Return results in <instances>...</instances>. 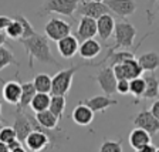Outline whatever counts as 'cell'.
I'll return each mask as SVG.
<instances>
[{"label":"cell","instance_id":"1","mask_svg":"<svg viewBox=\"0 0 159 152\" xmlns=\"http://www.w3.org/2000/svg\"><path fill=\"white\" fill-rule=\"evenodd\" d=\"M48 37L46 34H34L27 39H20L19 43L24 47L27 56H29V67L30 70H34V60L40 61L43 64H50V66L61 68V64L56 60V57L51 53L48 44Z\"/></svg>","mask_w":159,"mask_h":152},{"label":"cell","instance_id":"2","mask_svg":"<svg viewBox=\"0 0 159 152\" xmlns=\"http://www.w3.org/2000/svg\"><path fill=\"white\" fill-rule=\"evenodd\" d=\"M138 30L134 24H131L128 20H121V21H116L115 24V33H114V39H115V43L112 46H107L108 50H115L118 48H132L134 41H135V37Z\"/></svg>","mask_w":159,"mask_h":152},{"label":"cell","instance_id":"3","mask_svg":"<svg viewBox=\"0 0 159 152\" xmlns=\"http://www.w3.org/2000/svg\"><path fill=\"white\" fill-rule=\"evenodd\" d=\"M80 2L81 0H46L43 6L37 12V16L44 17L48 14L57 13L74 20V14L77 13V7H78Z\"/></svg>","mask_w":159,"mask_h":152},{"label":"cell","instance_id":"4","mask_svg":"<svg viewBox=\"0 0 159 152\" xmlns=\"http://www.w3.org/2000/svg\"><path fill=\"white\" fill-rule=\"evenodd\" d=\"M81 67H94V63H81V64H71V67L64 68L53 77V90L51 94H57V95H66L71 88L73 84L74 74L78 71Z\"/></svg>","mask_w":159,"mask_h":152},{"label":"cell","instance_id":"5","mask_svg":"<svg viewBox=\"0 0 159 152\" xmlns=\"http://www.w3.org/2000/svg\"><path fill=\"white\" fill-rule=\"evenodd\" d=\"M73 31V26L71 23L66 21V20L60 19V17H50L48 21L44 26V34L53 41H60L61 39L70 36Z\"/></svg>","mask_w":159,"mask_h":152},{"label":"cell","instance_id":"6","mask_svg":"<svg viewBox=\"0 0 159 152\" xmlns=\"http://www.w3.org/2000/svg\"><path fill=\"white\" fill-rule=\"evenodd\" d=\"M88 78L93 80V81H97L98 85H99V88L102 90L104 94H107V95H112L114 93H116L118 78L115 77L114 68L111 66L102 67L97 76H89Z\"/></svg>","mask_w":159,"mask_h":152},{"label":"cell","instance_id":"7","mask_svg":"<svg viewBox=\"0 0 159 152\" xmlns=\"http://www.w3.org/2000/svg\"><path fill=\"white\" fill-rule=\"evenodd\" d=\"M129 118H131V121L134 122L135 127L146 129L152 136L159 134V119L153 115L151 109L143 108L139 113H136L135 115H131Z\"/></svg>","mask_w":159,"mask_h":152},{"label":"cell","instance_id":"8","mask_svg":"<svg viewBox=\"0 0 159 152\" xmlns=\"http://www.w3.org/2000/svg\"><path fill=\"white\" fill-rule=\"evenodd\" d=\"M111 9L107 6L105 2H97V0H81L77 7V14L80 16H88L93 19H99L104 14H111Z\"/></svg>","mask_w":159,"mask_h":152},{"label":"cell","instance_id":"9","mask_svg":"<svg viewBox=\"0 0 159 152\" xmlns=\"http://www.w3.org/2000/svg\"><path fill=\"white\" fill-rule=\"evenodd\" d=\"M98 34V26H97V19L88 16H81L77 30L74 31V36L78 39L80 43H83L88 39H94Z\"/></svg>","mask_w":159,"mask_h":152},{"label":"cell","instance_id":"10","mask_svg":"<svg viewBox=\"0 0 159 152\" xmlns=\"http://www.w3.org/2000/svg\"><path fill=\"white\" fill-rule=\"evenodd\" d=\"M17 81H3V98L10 105H19L21 94H23V87H21V80H20L19 71L16 73Z\"/></svg>","mask_w":159,"mask_h":152},{"label":"cell","instance_id":"11","mask_svg":"<svg viewBox=\"0 0 159 152\" xmlns=\"http://www.w3.org/2000/svg\"><path fill=\"white\" fill-rule=\"evenodd\" d=\"M14 129L17 132V139H20L21 142H26L27 136L30 135V132L33 131V124L30 121V118L27 117L26 109H16L14 111V124H13Z\"/></svg>","mask_w":159,"mask_h":152},{"label":"cell","instance_id":"12","mask_svg":"<svg viewBox=\"0 0 159 152\" xmlns=\"http://www.w3.org/2000/svg\"><path fill=\"white\" fill-rule=\"evenodd\" d=\"M104 2L114 14H116L122 20L132 16L136 12V7H138L135 0H104Z\"/></svg>","mask_w":159,"mask_h":152},{"label":"cell","instance_id":"13","mask_svg":"<svg viewBox=\"0 0 159 152\" xmlns=\"http://www.w3.org/2000/svg\"><path fill=\"white\" fill-rule=\"evenodd\" d=\"M80 103L88 105L94 113H102V114L105 113L109 107L118 105V101H116L115 98H111V97L107 95V94H104V95H94V97H89V98H84V99H81Z\"/></svg>","mask_w":159,"mask_h":152},{"label":"cell","instance_id":"14","mask_svg":"<svg viewBox=\"0 0 159 152\" xmlns=\"http://www.w3.org/2000/svg\"><path fill=\"white\" fill-rule=\"evenodd\" d=\"M57 48H58L60 56L66 60H71L75 54H78L80 50V41L74 34L61 39L60 41H57Z\"/></svg>","mask_w":159,"mask_h":152},{"label":"cell","instance_id":"15","mask_svg":"<svg viewBox=\"0 0 159 152\" xmlns=\"http://www.w3.org/2000/svg\"><path fill=\"white\" fill-rule=\"evenodd\" d=\"M26 146L29 151H33V152L48 149L50 139L46 132L40 131V129H33L26 139Z\"/></svg>","mask_w":159,"mask_h":152},{"label":"cell","instance_id":"16","mask_svg":"<svg viewBox=\"0 0 159 152\" xmlns=\"http://www.w3.org/2000/svg\"><path fill=\"white\" fill-rule=\"evenodd\" d=\"M94 114L95 113L88 105H85L83 103H78L75 105V108L73 109V113H71V118H73V121L77 125L87 127L94 121Z\"/></svg>","mask_w":159,"mask_h":152},{"label":"cell","instance_id":"17","mask_svg":"<svg viewBox=\"0 0 159 152\" xmlns=\"http://www.w3.org/2000/svg\"><path fill=\"white\" fill-rule=\"evenodd\" d=\"M129 145L132 146L135 151H139L146 145V144H151L152 142V135L143 128H139V127H135V128L131 131L129 134Z\"/></svg>","mask_w":159,"mask_h":152},{"label":"cell","instance_id":"18","mask_svg":"<svg viewBox=\"0 0 159 152\" xmlns=\"http://www.w3.org/2000/svg\"><path fill=\"white\" fill-rule=\"evenodd\" d=\"M101 51H102V46L95 39H88L83 43H80L78 54L83 60H94L101 54Z\"/></svg>","mask_w":159,"mask_h":152},{"label":"cell","instance_id":"19","mask_svg":"<svg viewBox=\"0 0 159 152\" xmlns=\"http://www.w3.org/2000/svg\"><path fill=\"white\" fill-rule=\"evenodd\" d=\"M115 21L111 14H104L99 19H97V26H98V37L102 41H107L111 39L114 33H115Z\"/></svg>","mask_w":159,"mask_h":152},{"label":"cell","instance_id":"20","mask_svg":"<svg viewBox=\"0 0 159 152\" xmlns=\"http://www.w3.org/2000/svg\"><path fill=\"white\" fill-rule=\"evenodd\" d=\"M21 87H23V94H21V99H20L19 105L16 107V109L24 111V109H27V107L31 105V101L37 94V90L33 81H26V83L21 81Z\"/></svg>","mask_w":159,"mask_h":152},{"label":"cell","instance_id":"21","mask_svg":"<svg viewBox=\"0 0 159 152\" xmlns=\"http://www.w3.org/2000/svg\"><path fill=\"white\" fill-rule=\"evenodd\" d=\"M143 78L146 81V90L145 94H143V98L145 99L159 98V78L156 76V73L152 71L149 76H145Z\"/></svg>","mask_w":159,"mask_h":152},{"label":"cell","instance_id":"22","mask_svg":"<svg viewBox=\"0 0 159 152\" xmlns=\"http://www.w3.org/2000/svg\"><path fill=\"white\" fill-rule=\"evenodd\" d=\"M138 60L145 71L152 73V71H156L159 68V53L158 51H148L145 54H141L138 57Z\"/></svg>","mask_w":159,"mask_h":152},{"label":"cell","instance_id":"23","mask_svg":"<svg viewBox=\"0 0 159 152\" xmlns=\"http://www.w3.org/2000/svg\"><path fill=\"white\" fill-rule=\"evenodd\" d=\"M146 90V81L143 77H136V78L129 80V94L135 97L134 104H138L141 98H143Z\"/></svg>","mask_w":159,"mask_h":152},{"label":"cell","instance_id":"24","mask_svg":"<svg viewBox=\"0 0 159 152\" xmlns=\"http://www.w3.org/2000/svg\"><path fill=\"white\" fill-rule=\"evenodd\" d=\"M11 50L13 48H9L6 43H3L0 46V70H2V71H3L7 66H11V64H14L16 67H20L19 60L16 58V56L13 54Z\"/></svg>","mask_w":159,"mask_h":152},{"label":"cell","instance_id":"25","mask_svg":"<svg viewBox=\"0 0 159 152\" xmlns=\"http://www.w3.org/2000/svg\"><path fill=\"white\" fill-rule=\"evenodd\" d=\"M124 66V70H125V76L128 80H132V78H136V77H141L142 73L145 70L142 68L141 63H139V60H136L135 57L134 58H128L125 60L122 63Z\"/></svg>","mask_w":159,"mask_h":152},{"label":"cell","instance_id":"26","mask_svg":"<svg viewBox=\"0 0 159 152\" xmlns=\"http://www.w3.org/2000/svg\"><path fill=\"white\" fill-rule=\"evenodd\" d=\"M36 118H37L40 125L46 127V128H57V127H58V122H60V118L50 108L46 109V111L36 113Z\"/></svg>","mask_w":159,"mask_h":152},{"label":"cell","instance_id":"27","mask_svg":"<svg viewBox=\"0 0 159 152\" xmlns=\"http://www.w3.org/2000/svg\"><path fill=\"white\" fill-rule=\"evenodd\" d=\"M50 103H51V95L50 93H39L34 95L33 101H31V109L34 113H40V111H46L50 108Z\"/></svg>","mask_w":159,"mask_h":152},{"label":"cell","instance_id":"28","mask_svg":"<svg viewBox=\"0 0 159 152\" xmlns=\"http://www.w3.org/2000/svg\"><path fill=\"white\" fill-rule=\"evenodd\" d=\"M33 83L39 93H51V90H53V77H50L46 73L37 74Z\"/></svg>","mask_w":159,"mask_h":152},{"label":"cell","instance_id":"29","mask_svg":"<svg viewBox=\"0 0 159 152\" xmlns=\"http://www.w3.org/2000/svg\"><path fill=\"white\" fill-rule=\"evenodd\" d=\"M50 109L60 118V121L64 117V111H66V95H57L53 94L51 95V103H50Z\"/></svg>","mask_w":159,"mask_h":152},{"label":"cell","instance_id":"30","mask_svg":"<svg viewBox=\"0 0 159 152\" xmlns=\"http://www.w3.org/2000/svg\"><path fill=\"white\" fill-rule=\"evenodd\" d=\"M99 152H122V136H118L115 141L104 138L99 146Z\"/></svg>","mask_w":159,"mask_h":152},{"label":"cell","instance_id":"31","mask_svg":"<svg viewBox=\"0 0 159 152\" xmlns=\"http://www.w3.org/2000/svg\"><path fill=\"white\" fill-rule=\"evenodd\" d=\"M13 19L19 20L20 24H21V27H23V37H21V39H27V37H31V36H34V34H37V31L34 30V27L31 26V23H30L29 20H27V17L24 16V14L16 13ZM19 40H17V41H19Z\"/></svg>","mask_w":159,"mask_h":152},{"label":"cell","instance_id":"32","mask_svg":"<svg viewBox=\"0 0 159 152\" xmlns=\"http://www.w3.org/2000/svg\"><path fill=\"white\" fill-rule=\"evenodd\" d=\"M4 33H6V36L9 37V39L11 40H19L23 37V27H21V24H20L19 20L13 19V21L9 24V27H7L6 30H4Z\"/></svg>","mask_w":159,"mask_h":152},{"label":"cell","instance_id":"33","mask_svg":"<svg viewBox=\"0 0 159 152\" xmlns=\"http://www.w3.org/2000/svg\"><path fill=\"white\" fill-rule=\"evenodd\" d=\"M14 139H17V132L14 127H2V129H0V142L10 144Z\"/></svg>","mask_w":159,"mask_h":152},{"label":"cell","instance_id":"34","mask_svg":"<svg viewBox=\"0 0 159 152\" xmlns=\"http://www.w3.org/2000/svg\"><path fill=\"white\" fill-rule=\"evenodd\" d=\"M116 93L122 94V95L129 94V80L128 78L118 80V84H116Z\"/></svg>","mask_w":159,"mask_h":152},{"label":"cell","instance_id":"35","mask_svg":"<svg viewBox=\"0 0 159 152\" xmlns=\"http://www.w3.org/2000/svg\"><path fill=\"white\" fill-rule=\"evenodd\" d=\"M156 2H159V0H148V3H146V17H148V24H149V26L153 23V12H152V7L155 6Z\"/></svg>","mask_w":159,"mask_h":152},{"label":"cell","instance_id":"36","mask_svg":"<svg viewBox=\"0 0 159 152\" xmlns=\"http://www.w3.org/2000/svg\"><path fill=\"white\" fill-rule=\"evenodd\" d=\"M9 149H10V152H24L23 142L20 139H14V141H11L9 144Z\"/></svg>","mask_w":159,"mask_h":152},{"label":"cell","instance_id":"37","mask_svg":"<svg viewBox=\"0 0 159 152\" xmlns=\"http://www.w3.org/2000/svg\"><path fill=\"white\" fill-rule=\"evenodd\" d=\"M112 68H114V73H115V77H116L118 80L126 78V76H125V70H124V66H122V64H115V66H114Z\"/></svg>","mask_w":159,"mask_h":152},{"label":"cell","instance_id":"38","mask_svg":"<svg viewBox=\"0 0 159 152\" xmlns=\"http://www.w3.org/2000/svg\"><path fill=\"white\" fill-rule=\"evenodd\" d=\"M13 21V19L11 17H7V16H2V19H0V30L2 31H4V30L9 27V24Z\"/></svg>","mask_w":159,"mask_h":152},{"label":"cell","instance_id":"39","mask_svg":"<svg viewBox=\"0 0 159 152\" xmlns=\"http://www.w3.org/2000/svg\"><path fill=\"white\" fill-rule=\"evenodd\" d=\"M151 111H152L153 115L159 119V98H156L155 101H153V104L151 105Z\"/></svg>","mask_w":159,"mask_h":152},{"label":"cell","instance_id":"40","mask_svg":"<svg viewBox=\"0 0 159 152\" xmlns=\"http://www.w3.org/2000/svg\"><path fill=\"white\" fill-rule=\"evenodd\" d=\"M156 151H158V148L153 146L152 144H146V145L141 149V152H156Z\"/></svg>","mask_w":159,"mask_h":152},{"label":"cell","instance_id":"41","mask_svg":"<svg viewBox=\"0 0 159 152\" xmlns=\"http://www.w3.org/2000/svg\"><path fill=\"white\" fill-rule=\"evenodd\" d=\"M156 12H158V13H159V4H158V9H156Z\"/></svg>","mask_w":159,"mask_h":152},{"label":"cell","instance_id":"42","mask_svg":"<svg viewBox=\"0 0 159 152\" xmlns=\"http://www.w3.org/2000/svg\"><path fill=\"white\" fill-rule=\"evenodd\" d=\"M97 2H102V0H97Z\"/></svg>","mask_w":159,"mask_h":152},{"label":"cell","instance_id":"43","mask_svg":"<svg viewBox=\"0 0 159 152\" xmlns=\"http://www.w3.org/2000/svg\"><path fill=\"white\" fill-rule=\"evenodd\" d=\"M158 152H159V146H158Z\"/></svg>","mask_w":159,"mask_h":152}]
</instances>
